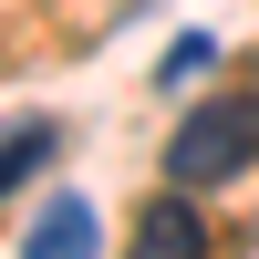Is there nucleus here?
Returning <instances> with one entry per match:
<instances>
[{
    "label": "nucleus",
    "mask_w": 259,
    "mask_h": 259,
    "mask_svg": "<svg viewBox=\"0 0 259 259\" xmlns=\"http://www.w3.org/2000/svg\"><path fill=\"white\" fill-rule=\"evenodd\" d=\"M197 73H218V31H177V52L156 62V83H166V94H187Z\"/></svg>",
    "instance_id": "nucleus-5"
},
{
    "label": "nucleus",
    "mask_w": 259,
    "mask_h": 259,
    "mask_svg": "<svg viewBox=\"0 0 259 259\" xmlns=\"http://www.w3.org/2000/svg\"><path fill=\"white\" fill-rule=\"evenodd\" d=\"M124 259H207V207L187 197V187H166L156 207H135V239Z\"/></svg>",
    "instance_id": "nucleus-2"
},
{
    "label": "nucleus",
    "mask_w": 259,
    "mask_h": 259,
    "mask_svg": "<svg viewBox=\"0 0 259 259\" xmlns=\"http://www.w3.org/2000/svg\"><path fill=\"white\" fill-rule=\"evenodd\" d=\"M249 166H259V94H207L166 135V187H187V197H218Z\"/></svg>",
    "instance_id": "nucleus-1"
},
{
    "label": "nucleus",
    "mask_w": 259,
    "mask_h": 259,
    "mask_svg": "<svg viewBox=\"0 0 259 259\" xmlns=\"http://www.w3.org/2000/svg\"><path fill=\"white\" fill-rule=\"evenodd\" d=\"M21 259H104V218L83 197H52L31 228H21Z\"/></svg>",
    "instance_id": "nucleus-3"
},
{
    "label": "nucleus",
    "mask_w": 259,
    "mask_h": 259,
    "mask_svg": "<svg viewBox=\"0 0 259 259\" xmlns=\"http://www.w3.org/2000/svg\"><path fill=\"white\" fill-rule=\"evenodd\" d=\"M52 145H62L52 124H41V114H21V124H11V145H0V187H11V197H21V187H31L41 166H52Z\"/></svg>",
    "instance_id": "nucleus-4"
}]
</instances>
